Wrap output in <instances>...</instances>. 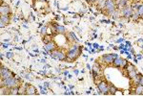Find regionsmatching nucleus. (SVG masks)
<instances>
[{"label":"nucleus","instance_id":"f257e3e1","mask_svg":"<svg viewBox=\"0 0 143 96\" xmlns=\"http://www.w3.org/2000/svg\"><path fill=\"white\" fill-rule=\"evenodd\" d=\"M20 82L15 77H10L7 79H1V87H6L8 88H12L14 87H19Z\"/></svg>","mask_w":143,"mask_h":96},{"label":"nucleus","instance_id":"f03ea898","mask_svg":"<svg viewBox=\"0 0 143 96\" xmlns=\"http://www.w3.org/2000/svg\"><path fill=\"white\" fill-rule=\"evenodd\" d=\"M80 49H79V45L78 44H74L72 45L71 49L67 52V59L74 61L76 60L78 56L80 55Z\"/></svg>","mask_w":143,"mask_h":96},{"label":"nucleus","instance_id":"7ed1b4c3","mask_svg":"<svg viewBox=\"0 0 143 96\" xmlns=\"http://www.w3.org/2000/svg\"><path fill=\"white\" fill-rule=\"evenodd\" d=\"M52 57L54 59L58 60V61H64V60L67 59V53H65L62 50H57L55 49L52 52Z\"/></svg>","mask_w":143,"mask_h":96},{"label":"nucleus","instance_id":"20e7f679","mask_svg":"<svg viewBox=\"0 0 143 96\" xmlns=\"http://www.w3.org/2000/svg\"><path fill=\"white\" fill-rule=\"evenodd\" d=\"M113 64L116 66V67H125L126 65L128 64V62L126 61L125 59L123 58H120V57H116V59L114 60V63Z\"/></svg>","mask_w":143,"mask_h":96},{"label":"nucleus","instance_id":"39448f33","mask_svg":"<svg viewBox=\"0 0 143 96\" xmlns=\"http://www.w3.org/2000/svg\"><path fill=\"white\" fill-rule=\"evenodd\" d=\"M117 56L114 55V54H107V55H103L100 58V61H103V64H113L114 60L116 59Z\"/></svg>","mask_w":143,"mask_h":96},{"label":"nucleus","instance_id":"423d86ee","mask_svg":"<svg viewBox=\"0 0 143 96\" xmlns=\"http://www.w3.org/2000/svg\"><path fill=\"white\" fill-rule=\"evenodd\" d=\"M97 87H98L99 91L101 92L102 94H108L109 93V84L105 81H102V82H99L98 85H97Z\"/></svg>","mask_w":143,"mask_h":96},{"label":"nucleus","instance_id":"0eeeda50","mask_svg":"<svg viewBox=\"0 0 143 96\" xmlns=\"http://www.w3.org/2000/svg\"><path fill=\"white\" fill-rule=\"evenodd\" d=\"M0 76H1V79H7V78L13 77V73L7 67H4L2 65L0 69Z\"/></svg>","mask_w":143,"mask_h":96},{"label":"nucleus","instance_id":"6e6552de","mask_svg":"<svg viewBox=\"0 0 143 96\" xmlns=\"http://www.w3.org/2000/svg\"><path fill=\"white\" fill-rule=\"evenodd\" d=\"M120 11H121L122 15H123L124 17H126V18L131 17L132 14H133V10L131 8V6H126V7H124L122 10H120Z\"/></svg>","mask_w":143,"mask_h":96},{"label":"nucleus","instance_id":"1a4fd4ad","mask_svg":"<svg viewBox=\"0 0 143 96\" xmlns=\"http://www.w3.org/2000/svg\"><path fill=\"white\" fill-rule=\"evenodd\" d=\"M56 44L54 43V41H50V42H48V43H46L45 44V49L47 51H49V52H53L54 50H55L56 49Z\"/></svg>","mask_w":143,"mask_h":96},{"label":"nucleus","instance_id":"9d476101","mask_svg":"<svg viewBox=\"0 0 143 96\" xmlns=\"http://www.w3.org/2000/svg\"><path fill=\"white\" fill-rule=\"evenodd\" d=\"M10 13H11V9L9 6L6 4H2L1 8H0V14L3 15H9Z\"/></svg>","mask_w":143,"mask_h":96},{"label":"nucleus","instance_id":"9b49d317","mask_svg":"<svg viewBox=\"0 0 143 96\" xmlns=\"http://www.w3.org/2000/svg\"><path fill=\"white\" fill-rule=\"evenodd\" d=\"M0 25H1V27H4L5 25H7V24H9L10 23V16L9 15H3V14H1V17H0Z\"/></svg>","mask_w":143,"mask_h":96},{"label":"nucleus","instance_id":"f8f14e48","mask_svg":"<svg viewBox=\"0 0 143 96\" xmlns=\"http://www.w3.org/2000/svg\"><path fill=\"white\" fill-rule=\"evenodd\" d=\"M129 2H130V0H120V2L116 5V9L122 10L124 7H126V6H130Z\"/></svg>","mask_w":143,"mask_h":96},{"label":"nucleus","instance_id":"ddd939ff","mask_svg":"<svg viewBox=\"0 0 143 96\" xmlns=\"http://www.w3.org/2000/svg\"><path fill=\"white\" fill-rule=\"evenodd\" d=\"M26 94L27 95H34L36 94V89L33 86H28L26 89Z\"/></svg>","mask_w":143,"mask_h":96},{"label":"nucleus","instance_id":"4468645a","mask_svg":"<svg viewBox=\"0 0 143 96\" xmlns=\"http://www.w3.org/2000/svg\"><path fill=\"white\" fill-rule=\"evenodd\" d=\"M54 28H55V32L56 33H59V34H65V33H66V29H65V27H63L61 25L54 24Z\"/></svg>","mask_w":143,"mask_h":96},{"label":"nucleus","instance_id":"2eb2a0df","mask_svg":"<svg viewBox=\"0 0 143 96\" xmlns=\"http://www.w3.org/2000/svg\"><path fill=\"white\" fill-rule=\"evenodd\" d=\"M100 72V67H99L98 64H94L93 66V73H94V77L96 78V76L98 75V73Z\"/></svg>","mask_w":143,"mask_h":96},{"label":"nucleus","instance_id":"dca6fc26","mask_svg":"<svg viewBox=\"0 0 143 96\" xmlns=\"http://www.w3.org/2000/svg\"><path fill=\"white\" fill-rule=\"evenodd\" d=\"M19 92V87H14L9 89V94L10 95H16Z\"/></svg>","mask_w":143,"mask_h":96},{"label":"nucleus","instance_id":"f3484780","mask_svg":"<svg viewBox=\"0 0 143 96\" xmlns=\"http://www.w3.org/2000/svg\"><path fill=\"white\" fill-rule=\"evenodd\" d=\"M134 92H135L136 95H143V86H141V85H137L136 87H135Z\"/></svg>","mask_w":143,"mask_h":96},{"label":"nucleus","instance_id":"a211bd4d","mask_svg":"<svg viewBox=\"0 0 143 96\" xmlns=\"http://www.w3.org/2000/svg\"><path fill=\"white\" fill-rule=\"evenodd\" d=\"M106 1H107V0H98V1H96L95 3L97 4L99 9H104V8H105V5H106Z\"/></svg>","mask_w":143,"mask_h":96},{"label":"nucleus","instance_id":"6ab92c4d","mask_svg":"<svg viewBox=\"0 0 143 96\" xmlns=\"http://www.w3.org/2000/svg\"><path fill=\"white\" fill-rule=\"evenodd\" d=\"M140 5H141V3H139V2H132V4L130 6H131V8H132L133 11H137Z\"/></svg>","mask_w":143,"mask_h":96},{"label":"nucleus","instance_id":"aec40b11","mask_svg":"<svg viewBox=\"0 0 143 96\" xmlns=\"http://www.w3.org/2000/svg\"><path fill=\"white\" fill-rule=\"evenodd\" d=\"M27 85L24 84V85H21V87H19V92L18 94H26V89H27Z\"/></svg>","mask_w":143,"mask_h":96},{"label":"nucleus","instance_id":"412c9836","mask_svg":"<svg viewBox=\"0 0 143 96\" xmlns=\"http://www.w3.org/2000/svg\"><path fill=\"white\" fill-rule=\"evenodd\" d=\"M132 18L134 21H137L139 18H140V16H139L138 13H137V11H133V14H132Z\"/></svg>","mask_w":143,"mask_h":96},{"label":"nucleus","instance_id":"4be33fe9","mask_svg":"<svg viewBox=\"0 0 143 96\" xmlns=\"http://www.w3.org/2000/svg\"><path fill=\"white\" fill-rule=\"evenodd\" d=\"M125 69L128 71V72H130V71H133V70H135V66L134 65H133V64H128L127 65L125 66Z\"/></svg>","mask_w":143,"mask_h":96},{"label":"nucleus","instance_id":"5701e85b","mask_svg":"<svg viewBox=\"0 0 143 96\" xmlns=\"http://www.w3.org/2000/svg\"><path fill=\"white\" fill-rule=\"evenodd\" d=\"M136 74H138V72H137V70L135 69V70H133V71H130V72H128V76H129L130 79H133V78L136 75Z\"/></svg>","mask_w":143,"mask_h":96},{"label":"nucleus","instance_id":"b1692460","mask_svg":"<svg viewBox=\"0 0 143 96\" xmlns=\"http://www.w3.org/2000/svg\"><path fill=\"white\" fill-rule=\"evenodd\" d=\"M109 91L111 94H115L116 92V87H114L113 85H109Z\"/></svg>","mask_w":143,"mask_h":96},{"label":"nucleus","instance_id":"393cba45","mask_svg":"<svg viewBox=\"0 0 143 96\" xmlns=\"http://www.w3.org/2000/svg\"><path fill=\"white\" fill-rule=\"evenodd\" d=\"M43 41H44V43L46 44V43H48V42H50V41H52V37H51V36H44L43 37Z\"/></svg>","mask_w":143,"mask_h":96},{"label":"nucleus","instance_id":"a878e982","mask_svg":"<svg viewBox=\"0 0 143 96\" xmlns=\"http://www.w3.org/2000/svg\"><path fill=\"white\" fill-rule=\"evenodd\" d=\"M137 13H138L139 16H140V17H142L143 16V4L142 3H141V5L139 6L138 9H137Z\"/></svg>","mask_w":143,"mask_h":96},{"label":"nucleus","instance_id":"bb28decb","mask_svg":"<svg viewBox=\"0 0 143 96\" xmlns=\"http://www.w3.org/2000/svg\"><path fill=\"white\" fill-rule=\"evenodd\" d=\"M47 29H48V27L47 26H44V27H42V29H41V35L44 37V36H46L47 35Z\"/></svg>","mask_w":143,"mask_h":96},{"label":"nucleus","instance_id":"cd10ccee","mask_svg":"<svg viewBox=\"0 0 143 96\" xmlns=\"http://www.w3.org/2000/svg\"><path fill=\"white\" fill-rule=\"evenodd\" d=\"M138 85H141V86H143V76H142V75H141V77H140V79H139Z\"/></svg>","mask_w":143,"mask_h":96},{"label":"nucleus","instance_id":"c85d7f7f","mask_svg":"<svg viewBox=\"0 0 143 96\" xmlns=\"http://www.w3.org/2000/svg\"><path fill=\"white\" fill-rule=\"evenodd\" d=\"M26 78H27V79H30V80H31V79H32V78H31V74H27V75H26Z\"/></svg>","mask_w":143,"mask_h":96},{"label":"nucleus","instance_id":"c756f323","mask_svg":"<svg viewBox=\"0 0 143 96\" xmlns=\"http://www.w3.org/2000/svg\"><path fill=\"white\" fill-rule=\"evenodd\" d=\"M88 2H91V3H94V2H95V0H88Z\"/></svg>","mask_w":143,"mask_h":96},{"label":"nucleus","instance_id":"7c9ffc66","mask_svg":"<svg viewBox=\"0 0 143 96\" xmlns=\"http://www.w3.org/2000/svg\"><path fill=\"white\" fill-rule=\"evenodd\" d=\"M38 1H46V0H38Z\"/></svg>","mask_w":143,"mask_h":96},{"label":"nucleus","instance_id":"2f4dec72","mask_svg":"<svg viewBox=\"0 0 143 96\" xmlns=\"http://www.w3.org/2000/svg\"><path fill=\"white\" fill-rule=\"evenodd\" d=\"M96 1H98V0H95V2H96Z\"/></svg>","mask_w":143,"mask_h":96}]
</instances>
